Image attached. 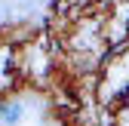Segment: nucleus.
<instances>
[{
	"mask_svg": "<svg viewBox=\"0 0 129 126\" xmlns=\"http://www.w3.org/2000/svg\"><path fill=\"white\" fill-rule=\"evenodd\" d=\"M25 117V105L19 99H0V123L3 126H19Z\"/></svg>",
	"mask_w": 129,
	"mask_h": 126,
	"instance_id": "obj_1",
	"label": "nucleus"
},
{
	"mask_svg": "<svg viewBox=\"0 0 129 126\" xmlns=\"http://www.w3.org/2000/svg\"><path fill=\"white\" fill-rule=\"evenodd\" d=\"M0 126H3V123H0Z\"/></svg>",
	"mask_w": 129,
	"mask_h": 126,
	"instance_id": "obj_3",
	"label": "nucleus"
},
{
	"mask_svg": "<svg viewBox=\"0 0 129 126\" xmlns=\"http://www.w3.org/2000/svg\"><path fill=\"white\" fill-rule=\"evenodd\" d=\"M52 126H71V123H52Z\"/></svg>",
	"mask_w": 129,
	"mask_h": 126,
	"instance_id": "obj_2",
	"label": "nucleus"
}]
</instances>
